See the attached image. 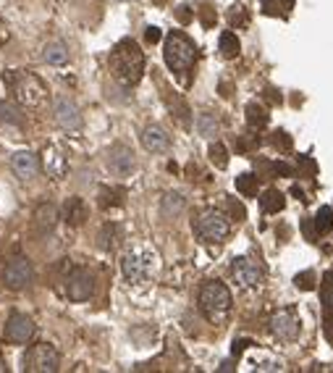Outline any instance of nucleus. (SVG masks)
Segmentation results:
<instances>
[{"label": "nucleus", "instance_id": "obj_31", "mask_svg": "<svg viewBox=\"0 0 333 373\" xmlns=\"http://www.w3.org/2000/svg\"><path fill=\"white\" fill-rule=\"evenodd\" d=\"M208 155H210V160H213L218 169H226L228 166V150L223 142H213L210 150H208Z\"/></svg>", "mask_w": 333, "mask_h": 373}, {"label": "nucleus", "instance_id": "obj_28", "mask_svg": "<svg viewBox=\"0 0 333 373\" xmlns=\"http://www.w3.org/2000/svg\"><path fill=\"white\" fill-rule=\"evenodd\" d=\"M160 211H163L165 218H176V216L184 211V198H181L179 192H168V195L163 198V208H160Z\"/></svg>", "mask_w": 333, "mask_h": 373}, {"label": "nucleus", "instance_id": "obj_18", "mask_svg": "<svg viewBox=\"0 0 333 373\" xmlns=\"http://www.w3.org/2000/svg\"><path fill=\"white\" fill-rule=\"evenodd\" d=\"M14 173L21 179V182H29V179H34L37 171H40V160L37 155H32L29 150H21V153H16L14 155Z\"/></svg>", "mask_w": 333, "mask_h": 373}, {"label": "nucleus", "instance_id": "obj_25", "mask_svg": "<svg viewBox=\"0 0 333 373\" xmlns=\"http://www.w3.org/2000/svg\"><path fill=\"white\" fill-rule=\"evenodd\" d=\"M119 237H121L119 224H105V227L100 229V247H103L105 253H113V250L119 247Z\"/></svg>", "mask_w": 333, "mask_h": 373}, {"label": "nucleus", "instance_id": "obj_33", "mask_svg": "<svg viewBox=\"0 0 333 373\" xmlns=\"http://www.w3.org/2000/svg\"><path fill=\"white\" fill-rule=\"evenodd\" d=\"M121 195L123 192H119V189H108V186H103L100 189V208H110V205H121Z\"/></svg>", "mask_w": 333, "mask_h": 373}, {"label": "nucleus", "instance_id": "obj_29", "mask_svg": "<svg viewBox=\"0 0 333 373\" xmlns=\"http://www.w3.org/2000/svg\"><path fill=\"white\" fill-rule=\"evenodd\" d=\"M312 224H315V231L318 234H328L333 229V211L331 208H320L315 218H312Z\"/></svg>", "mask_w": 333, "mask_h": 373}, {"label": "nucleus", "instance_id": "obj_6", "mask_svg": "<svg viewBox=\"0 0 333 373\" xmlns=\"http://www.w3.org/2000/svg\"><path fill=\"white\" fill-rule=\"evenodd\" d=\"M192 227H194V234H197L202 242H210V245L223 242L228 237V231H231L228 216H223L221 211H215V208L202 211V213L194 218V224H192Z\"/></svg>", "mask_w": 333, "mask_h": 373}, {"label": "nucleus", "instance_id": "obj_23", "mask_svg": "<svg viewBox=\"0 0 333 373\" xmlns=\"http://www.w3.org/2000/svg\"><path fill=\"white\" fill-rule=\"evenodd\" d=\"M283 205H286V198L281 195L279 189H265V192H263V198H260V208H263V213H281V211H283Z\"/></svg>", "mask_w": 333, "mask_h": 373}, {"label": "nucleus", "instance_id": "obj_38", "mask_svg": "<svg viewBox=\"0 0 333 373\" xmlns=\"http://www.w3.org/2000/svg\"><path fill=\"white\" fill-rule=\"evenodd\" d=\"M268 169H270V173H276V176H292V169L286 163H268Z\"/></svg>", "mask_w": 333, "mask_h": 373}, {"label": "nucleus", "instance_id": "obj_27", "mask_svg": "<svg viewBox=\"0 0 333 373\" xmlns=\"http://www.w3.org/2000/svg\"><path fill=\"white\" fill-rule=\"evenodd\" d=\"M218 48H221V55H223V58H236L239 50H241V42L234 32H223V35H221V42H218Z\"/></svg>", "mask_w": 333, "mask_h": 373}, {"label": "nucleus", "instance_id": "obj_30", "mask_svg": "<svg viewBox=\"0 0 333 373\" xmlns=\"http://www.w3.org/2000/svg\"><path fill=\"white\" fill-rule=\"evenodd\" d=\"M236 189H239L244 198H254V195H257V176H254V173H241V176H236Z\"/></svg>", "mask_w": 333, "mask_h": 373}, {"label": "nucleus", "instance_id": "obj_16", "mask_svg": "<svg viewBox=\"0 0 333 373\" xmlns=\"http://www.w3.org/2000/svg\"><path fill=\"white\" fill-rule=\"evenodd\" d=\"M42 166H45V171H48L50 179H63L68 173V160L58 147H45V153H42Z\"/></svg>", "mask_w": 333, "mask_h": 373}, {"label": "nucleus", "instance_id": "obj_21", "mask_svg": "<svg viewBox=\"0 0 333 373\" xmlns=\"http://www.w3.org/2000/svg\"><path fill=\"white\" fill-rule=\"evenodd\" d=\"M42 61L50 64V66H61V64L68 61V48L63 42H50V45H45V50H42Z\"/></svg>", "mask_w": 333, "mask_h": 373}, {"label": "nucleus", "instance_id": "obj_5", "mask_svg": "<svg viewBox=\"0 0 333 373\" xmlns=\"http://www.w3.org/2000/svg\"><path fill=\"white\" fill-rule=\"evenodd\" d=\"M163 58H165L171 71L187 74L192 64H194V58H197V48L184 32H171L165 37V45H163Z\"/></svg>", "mask_w": 333, "mask_h": 373}, {"label": "nucleus", "instance_id": "obj_20", "mask_svg": "<svg viewBox=\"0 0 333 373\" xmlns=\"http://www.w3.org/2000/svg\"><path fill=\"white\" fill-rule=\"evenodd\" d=\"M63 218H66L68 227H81L84 218H87V205L81 198H68L63 205Z\"/></svg>", "mask_w": 333, "mask_h": 373}, {"label": "nucleus", "instance_id": "obj_2", "mask_svg": "<svg viewBox=\"0 0 333 373\" xmlns=\"http://www.w3.org/2000/svg\"><path fill=\"white\" fill-rule=\"evenodd\" d=\"M3 82H6V87L11 90L14 100L21 108H40L45 103V97H48V87L34 74H27V71L11 68V71L3 74Z\"/></svg>", "mask_w": 333, "mask_h": 373}, {"label": "nucleus", "instance_id": "obj_35", "mask_svg": "<svg viewBox=\"0 0 333 373\" xmlns=\"http://www.w3.org/2000/svg\"><path fill=\"white\" fill-rule=\"evenodd\" d=\"M226 208H228V213H231V218H234V221H244V218H247L244 205H241V202H236L234 198H228V200H226Z\"/></svg>", "mask_w": 333, "mask_h": 373}, {"label": "nucleus", "instance_id": "obj_13", "mask_svg": "<svg viewBox=\"0 0 333 373\" xmlns=\"http://www.w3.org/2000/svg\"><path fill=\"white\" fill-rule=\"evenodd\" d=\"M53 116H55V124H58L61 129H66V132H79L81 129L79 108L74 106L68 97H58V100H55Z\"/></svg>", "mask_w": 333, "mask_h": 373}, {"label": "nucleus", "instance_id": "obj_32", "mask_svg": "<svg viewBox=\"0 0 333 373\" xmlns=\"http://www.w3.org/2000/svg\"><path fill=\"white\" fill-rule=\"evenodd\" d=\"M197 129H200L202 137H213V134H218V121H215L213 113H200Z\"/></svg>", "mask_w": 333, "mask_h": 373}, {"label": "nucleus", "instance_id": "obj_24", "mask_svg": "<svg viewBox=\"0 0 333 373\" xmlns=\"http://www.w3.org/2000/svg\"><path fill=\"white\" fill-rule=\"evenodd\" d=\"M260 6H263V14L265 16H281V19H286V16L292 14L294 0H260Z\"/></svg>", "mask_w": 333, "mask_h": 373}, {"label": "nucleus", "instance_id": "obj_15", "mask_svg": "<svg viewBox=\"0 0 333 373\" xmlns=\"http://www.w3.org/2000/svg\"><path fill=\"white\" fill-rule=\"evenodd\" d=\"M320 300H323V326H325V339L333 345V274L323 276L320 284Z\"/></svg>", "mask_w": 333, "mask_h": 373}, {"label": "nucleus", "instance_id": "obj_8", "mask_svg": "<svg viewBox=\"0 0 333 373\" xmlns=\"http://www.w3.org/2000/svg\"><path fill=\"white\" fill-rule=\"evenodd\" d=\"M302 332V321L294 313L292 307H283V310H276L270 316V334L279 339V342H294Z\"/></svg>", "mask_w": 333, "mask_h": 373}, {"label": "nucleus", "instance_id": "obj_9", "mask_svg": "<svg viewBox=\"0 0 333 373\" xmlns=\"http://www.w3.org/2000/svg\"><path fill=\"white\" fill-rule=\"evenodd\" d=\"M94 292V276L87 268H74L66 276V297L74 303H87Z\"/></svg>", "mask_w": 333, "mask_h": 373}, {"label": "nucleus", "instance_id": "obj_3", "mask_svg": "<svg viewBox=\"0 0 333 373\" xmlns=\"http://www.w3.org/2000/svg\"><path fill=\"white\" fill-rule=\"evenodd\" d=\"M121 271L129 284L142 287L147 281H152V276L158 274V253L147 245H137L132 250H126L123 260H121Z\"/></svg>", "mask_w": 333, "mask_h": 373}, {"label": "nucleus", "instance_id": "obj_37", "mask_svg": "<svg viewBox=\"0 0 333 373\" xmlns=\"http://www.w3.org/2000/svg\"><path fill=\"white\" fill-rule=\"evenodd\" d=\"M270 142L279 147V150H289V147H292V137H289L286 132H276V134H273V140H270Z\"/></svg>", "mask_w": 333, "mask_h": 373}, {"label": "nucleus", "instance_id": "obj_43", "mask_svg": "<svg viewBox=\"0 0 333 373\" xmlns=\"http://www.w3.org/2000/svg\"><path fill=\"white\" fill-rule=\"evenodd\" d=\"M155 3H168V0H155Z\"/></svg>", "mask_w": 333, "mask_h": 373}, {"label": "nucleus", "instance_id": "obj_40", "mask_svg": "<svg viewBox=\"0 0 333 373\" xmlns=\"http://www.w3.org/2000/svg\"><path fill=\"white\" fill-rule=\"evenodd\" d=\"M8 42V29H6V24L0 21V45H6Z\"/></svg>", "mask_w": 333, "mask_h": 373}, {"label": "nucleus", "instance_id": "obj_7", "mask_svg": "<svg viewBox=\"0 0 333 373\" xmlns=\"http://www.w3.org/2000/svg\"><path fill=\"white\" fill-rule=\"evenodd\" d=\"M58 368H61V355L48 342L32 345L24 355V371L29 373H55Z\"/></svg>", "mask_w": 333, "mask_h": 373}, {"label": "nucleus", "instance_id": "obj_14", "mask_svg": "<svg viewBox=\"0 0 333 373\" xmlns=\"http://www.w3.org/2000/svg\"><path fill=\"white\" fill-rule=\"evenodd\" d=\"M134 166H137V160H134V153L129 150L126 145H113L108 150V169L113 176H121V179H126L129 173L134 171Z\"/></svg>", "mask_w": 333, "mask_h": 373}, {"label": "nucleus", "instance_id": "obj_42", "mask_svg": "<svg viewBox=\"0 0 333 373\" xmlns=\"http://www.w3.org/2000/svg\"><path fill=\"white\" fill-rule=\"evenodd\" d=\"M0 373H6V360L0 358Z\"/></svg>", "mask_w": 333, "mask_h": 373}, {"label": "nucleus", "instance_id": "obj_12", "mask_svg": "<svg viewBox=\"0 0 333 373\" xmlns=\"http://www.w3.org/2000/svg\"><path fill=\"white\" fill-rule=\"evenodd\" d=\"M6 339L11 345H27L34 339V321L29 316H21V313H14L8 323H6Z\"/></svg>", "mask_w": 333, "mask_h": 373}, {"label": "nucleus", "instance_id": "obj_41", "mask_svg": "<svg viewBox=\"0 0 333 373\" xmlns=\"http://www.w3.org/2000/svg\"><path fill=\"white\" fill-rule=\"evenodd\" d=\"M189 6H181V11H179V19H181V21H189V11H187Z\"/></svg>", "mask_w": 333, "mask_h": 373}, {"label": "nucleus", "instance_id": "obj_4", "mask_svg": "<svg viewBox=\"0 0 333 373\" xmlns=\"http://www.w3.org/2000/svg\"><path fill=\"white\" fill-rule=\"evenodd\" d=\"M200 310L210 323H223L231 313V292L223 281H205L200 289Z\"/></svg>", "mask_w": 333, "mask_h": 373}, {"label": "nucleus", "instance_id": "obj_39", "mask_svg": "<svg viewBox=\"0 0 333 373\" xmlns=\"http://www.w3.org/2000/svg\"><path fill=\"white\" fill-rule=\"evenodd\" d=\"M145 37H147V42H158L160 40V29L158 27H150L145 32Z\"/></svg>", "mask_w": 333, "mask_h": 373}, {"label": "nucleus", "instance_id": "obj_22", "mask_svg": "<svg viewBox=\"0 0 333 373\" xmlns=\"http://www.w3.org/2000/svg\"><path fill=\"white\" fill-rule=\"evenodd\" d=\"M0 124L11 129H24V113L11 103H0Z\"/></svg>", "mask_w": 333, "mask_h": 373}, {"label": "nucleus", "instance_id": "obj_34", "mask_svg": "<svg viewBox=\"0 0 333 373\" xmlns=\"http://www.w3.org/2000/svg\"><path fill=\"white\" fill-rule=\"evenodd\" d=\"M228 21H231V27H244V24L250 21L247 8H244V6H234V8H231V14H228Z\"/></svg>", "mask_w": 333, "mask_h": 373}, {"label": "nucleus", "instance_id": "obj_26", "mask_svg": "<svg viewBox=\"0 0 333 373\" xmlns=\"http://www.w3.org/2000/svg\"><path fill=\"white\" fill-rule=\"evenodd\" d=\"M247 126L250 129H265L268 126V111L260 103H250L247 106Z\"/></svg>", "mask_w": 333, "mask_h": 373}, {"label": "nucleus", "instance_id": "obj_17", "mask_svg": "<svg viewBox=\"0 0 333 373\" xmlns=\"http://www.w3.org/2000/svg\"><path fill=\"white\" fill-rule=\"evenodd\" d=\"M142 145H145V150H150V153H165L168 145H171V137L165 134L163 126L150 124V126L142 129Z\"/></svg>", "mask_w": 333, "mask_h": 373}, {"label": "nucleus", "instance_id": "obj_36", "mask_svg": "<svg viewBox=\"0 0 333 373\" xmlns=\"http://www.w3.org/2000/svg\"><path fill=\"white\" fill-rule=\"evenodd\" d=\"M294 284L299 287V289H315V274L312 271H305V274H296V279Z\"/></svg>", "mask_w": 333, "mask_h": 373}, {"label": "nucleus", "instance_id": "obj_10", "mask_svg": "<svg viewBox=\"0 0 333 373\" xmlns=\"http://www.w3.org/2000/svg\"><path fill=\"white\" fill-rule=\"evenodd\" d=\"M231 276H234V281L239 284V287H244V289H252V287H260L263 284V266L260 263H254L252 258H236L234 263H231Z\"/></svg>", "mask_w": 333, "mask_h": 373}, {"label": "nucleus", "instance_id": "obj_1", "mask_svg": "<svg viewBox=\"0 0 333 373\" xmlns=\"http://www.w3.org/2000/svg\"><path fill=\"white\" fill-rule=\"evenodd\" d=\"M110 74L113 79L121 82L123 87H132L137 82L142 79L145 74V55L139 50V45L134 40H121L113 50H110Z\"/></svg>", "mask_w": 333, "mask_h": 373}, {"label": "nucleus", "instance_id": "obj_11", "mask_svg": "<svg viewBox=\"0 0 333 373\" xmlns=\"http://www.w3.org/2000/svg\"><path fill=\"white\" fill-rule=\"evenodd\" d=\"M34 279V268L29 263V258H14L8 266L3 268V284L8 287V289H24L29 287Z\"/></svg>", "mask_w": 333, "mask_h": 373}, {"label": "nucleus", "instance_id": "obj_19", "mask_svg": "<svg viewBox=\"0 0 333 373\" xmlns=\"http://www.w3.org/2000/svg\"><path fill=\"white\" fill-rule=\"evenodd\" d=\"M58 224V211H55L50 202H42L40 208L34 211V227L40 234H48V231H53V227Z\"/></svg>", "mask_w": 333, "mask_h": 373}]
</instances>
